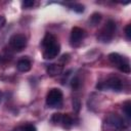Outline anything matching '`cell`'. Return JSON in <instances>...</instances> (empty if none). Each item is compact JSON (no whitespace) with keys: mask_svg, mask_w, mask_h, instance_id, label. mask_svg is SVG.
I'll return each mask as SVG.
<instances>
[{"mask_svg":"<svg viewBox=\"0 0 131 131\" xmlns=\"http://www.w3.org/2000/svg\"><path fill=\"white\" fill-rule=\"evenodd\" d=\"M59 52H60V45L56 41V42L44 47L43 57L45 59H52V58H55L59 54Z\"/></svg>","mask_w":131,"mask_h":131,"instance_id":"cell-5","label":"cell"},{"mask_svg":"<svg viewBox=\"0 0 131 131\" xmlns=\"http://www.w3.org/2000/svg\"><path fill=\"white\" fill-rule=\"evenodd\" d=\"M71 86H72V88H73L74 90L79 89L80 86H81V81H80V79H79L78 77H74V78L72 79V81H71Z\"/></svg>","mask_w":131,"mask_h":131,"instance_id":"cell-16","label":"cell"},{"mask_svg":"<svg viewBox=\"0 0 131 131\" xmlns=\"http://www.w3.org/2000/svg\"><path fill=\"white\" fill-rule=\"evenodd\" d=\"M105 123L112 129H122V128H124V120L118 115H110L106 118Z\"/></svg>","mask_w":131,"mask_h":131,"instance_id":"cell-7","label":"cell"},{"mask_svg":"<svg viewBox=\"0 0 131 131\" xmlns=\"http://www.w3.org/2000/svg\"><path fill=\"white\" fill-rule=\"evenodd\" d=\"M125 35H126V37H127L128 40L131 39V25L130 24L125 27Z\"/></svg>","mask_w":131,"mask_h":131,"instance_id":"cell-20","label":"cell"},{"mask_svg":"<svg viewBox=\"0 0 131 131\" xmlns=\"http://www.w3.org/2000/svg\"><path fill=\"white\" fill-rule=\"evenodd\" d=\"M84 37H85V31L79 27H74L71 31V37H70L71 44L73 46H78Z\"/></svg>","mask_w":131,"mask_h":131,"instance_id":"cell-6","label":"cell"},{"mask_svg":"<svg viewBox=\"0 0 131 131\" xmlns=\"http://www.w3.org/2000/svg\"><path fill=\"white\" fill-rule=\"evenodd\" d=\"M103 87H106V88H111L115 91H120L122 90L123 88V84H122V81L117 78V77H111L106 80V82L104 83V86Z\"/></svg>","mask_w":131,"mask_h":131,"instance_id":"cell-8","label":"cell"},{"mask_svg":"<svg viewBox=\"0 0 131 131\" xmlns=\"http://www.w3.org/2000/svg\"><path fill=\"white\" fill-rule=\"evenodd\" d=\"M34 4H35V2L32 0H25L23 2V7L24 8H31L34 6Z\"/></svg>","mask_w":131,"mask_h":131,"instance_id":"cell-19","label":"cell"},{"mask_svg":"<svg viewBox=\"0 0 131 131\" xmlns=\"http://www.w3.org/2000/svg\"><path fill=\"white\" fill-rule=\"evenodd\" d=\"M9 45L15 51H21L27 46V38L23 34H14L9 39Z\"/></svg>","mask_w":131,"mask_h":131,"instance_id":"cell-4","label":"cell"},{"mask_svg":"<svg viewBox=\"0 0 131 131\" xmlns=\"http://www.w3.org/2000/svg\"><path fill=\"white\" fill-rule=\"evenodd\" d=\"M60 124H62V126H63L64 128L69 129V128H71V127L73 126L74 120H73V118H72L69 114H64V115H62V117H61V122H60Z\"/></svg>","mask_w":131,"mask_h":131,"instance_id":"cell-11","label":"cell"},{"mask_svg":"<svg viewBox=\"0 0 131 131\" xmlns=\"http://www.w3.org/2000/svg\"><path fill=\"white\" fill-rule=\"evenodd\" d=\"M57 40L54 37V35H52L51 33H46L44 38H43V40H42V46L46 47V46H48V45H50V44H52V43H54Z\"/></svg>","mask_w":131,"mask_h":131,"instance_id":"cell-12","label":"cell"},{"mask_svg":"<svg viewBox=\"0 0 131 131\" xmlns=\"http://www.w3.org/2000/svg\"><path fill=\"white\" fill-rule=\"evenodd\" d=\"M123 111H124L125 115L127 116V118L131 117V102L130 101H126L123 104Z\"/></svg>","mask_w":131,"mask_h":131,"instance_id":"cell-15","label":"cell"},{"mask_svg":"<svg viewBox=\"0 0 131 131\" xmlns=\"http://www.w3.org/2000/svg\"><path fill=\"white\" fill-rule=\"evenodd\" d=\"M62 102V92L58 88H52L46 95V104L50 107H58Z\"/></svg>","mask_w":131,"mask_h":131,"instance_id":"cell-3","label":"cell"},{"mask_svg":"<svg viewBox=\"0 0 131 131\" xmlns=\"http://www.w3.org/2000/svg\"><path fill=\"white\" fill-rule=\"evenodd\" d=\"M72 104H73V110H74V112L79 113V111H80V108H81V101H80V99H79L78 97L73 98Z\"/></svg>","mask_w":131,"mask_h":131,"instance_id":"cell-14","label":"cell"},{"mask_svg":"<svg viewBox=\"0 0 131 131\" xmlns=\"http://www.w3.org/2000/svg\"><path fill=\"white\" fill-rule=\"evenodd\" d=\"M101 20V14L98 13V12H94L91 16H90V19H89V23L91 26H96L100 23Z\"/></svg>","mask_w":131,"mask_h":131,"instance_id":"cell-13","label":"cell"},{"mask_svg":"<svg viewBox=\"0 0 131 131\" xmlns=\"http://www.w3.org/2000/svg\"><path fill=\"white\" fill-rule=\"evenodd\" d=\"M116 31V24L113 19H108L105 25L101 28V30L97 34V38L102 42H108L113 39Z\"/></svg>","mask_w":131,"mask_h":131,"instance_id":"cell-1","label":"cell"},{"mask_svg":"<svg viewBox=\"0 0 131 131\" xmlns=\"http://www.w3.org/2000/svg\"><path fill=\"white\" fill-rule=\"evenodd\" d=\"M70 7H71L74 11H76V12H78V13H81V12L84 11V6H83L82 4H80V3H74V4H71Z\"/></svg>","mask_w":131,"mask_h":131,"instance_id":"cell-17","label":"cell"},{"mask_svg":"<svg viewBox=\"0 0 131 131\" xmlns=\"http://www.w3.org/2000/svg\"><path fill=\"white\" fill-rule=\"evenodd\" d=\"M61 117H62V114H59V113H55V114H53L52 115V117H51V122L53 123V124H60V122H61Z\"/></svg>","mask_w":131,"mask_h":131,"instance_id":"cell-18","label":"cell"},{"mask_svg":"<svg viewBox=\"0 0 131 131\" xmlns=\"http://www.w3.org/2000/svg\"><path fill=\"white\" fill-rule=\"evenodd\" d=\"M0 59H1V56H0Z\"/></svg>","mask_w":131,"mask_h":131,"instance_id":"cell-26","label":"cell"},{"mask_svg":"<svg viewBox=\"0 0 131 131\" xmlns=\"http://www.w3.org/2000/svg\"><path fill=\"white\" fill-rule=\"evenodd\" d=\"M108 60L115 64L121 72L125 73V74H129L130 73V64H129V61L124 58L123 56H121L119 53H116V52H113V53H110L108 54Z\"/></svg>","mask_w":131,"mask_h":131,"instance_id":"cell-2","label":"cell"},{"mask_svg":"<svg viewBox=\"0 0 131 131\" xmlns=\"http://www.w3.org/2000/svg\"><path fill=\"white\" fill-rule=\"evenodd\" d=\"M16 68L19 72H23V73H26V72H29L32 68V64H31V61L28 59V58H21L17 61L16 63Z\"/></svg>","mask_w":131,"mask_h":131,"instance_id":"cell-10","label":"cell"},{"mask_svg":"<svg viewBox=\"0 0 131 131\" xmlns=\"http://www.w3.org/2000/svg\"><path fill=\"white\" fill-rule=\"evenodd\" d=\"M12 131H24V127L23 126H19V127H16V128H14Z\"/></svg>","mask_w":131,"mask_h":131,"instance_id":"cell-24","label":"cell"},{"mask_svg":"<svg viewBox=\"0 0 131 131\" xmlns=\"http://www.w3.org/2000/svg\"><path fill=\"white\" fill-rule=\"evenodd\" d=\"M5 24H6V19H5V17L2 16V15H0V29L3 28V27L5 26Z\"/></svg>","mask_w":131,"mask_h":131,"instance_id":"cell-23","label":"cell"},{"mask_svg":"<svg viewBox=\"0 0 131 131\" xmlns=\"http://www.w3.org/2000/svg\"><path fill=\"white\" fill-rule=\"evenodd\" d=\"M69 59H70V54H63V55L61 56V58H60V61L62 62V64H64V63L68 62Z\"/></svg>","mask_w":131,"mask_h":131,"instance_id":"cell-22","label":"cell"},{"mask_svg":"<svg viewBox=\"0 0 131 131\" xmlns=\"http://www.w3.org/2000/svg\"><path fill=\"white\" fill-rule=\"evenodd\" d=\"M1 99H2V92L0 91V102H1Z\"/></svg>","mask_w":131,"mask_h":131,"instance_id":"cell-25","label":"cell"},{"mask_svg":"<svg viewBox=\"0 0 131 131\" xmlns=\"http://www.w3.org/2000/svg\"><path fill=\"white\" fill-rule=\"evenodd\" d=\"M63 70V66L62 64H58V63H51L47 67L46 72L50 77H55L58 76L62 73Z\"/></svg>","mask_w":131,"mask_h":131,"instance_id":"cell-9","label":"cell"},{"mask_svg":"<svg viewBox=\"0 0 131 131\" xmlns=\"http://www.w3.org/2000/svg\"><path fill=\"white\" fill-rule=\"evenodd\" d=\"M23 127H24V131H37L36 127L34 125H32V124H27V125H25Z\"/></svg>","mask_w":131,"mask_h":131,"instance_id":"cell-21","label":"cell"}]
</instances>
